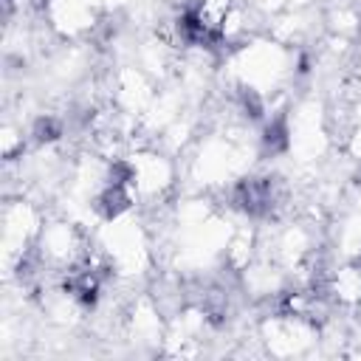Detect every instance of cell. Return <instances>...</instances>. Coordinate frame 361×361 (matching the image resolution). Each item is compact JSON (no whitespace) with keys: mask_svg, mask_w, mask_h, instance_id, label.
I'll use <instances>...</instances> for the list:
<instances>
[{"mask_svg":"<svg viewBox=\"0 0 361 361\" xmlns=\"http://www.w3.org/2000/svg\"><path fill=\"white\" fill-rule=\"evenodd\" d=\"M358 319H361V302H358Z\"/></svg>","mask_w":361,"mask_h":361,"instance_id":"30bf717a","label":"cell"},{"mask_svg":"<svg viewBox=\"0 0 361 361\" xmlns=\"http://www.w3.org/2000/svg\"><path fill=\"white\" fill-rule=\"evenodd\" d=\"M178 28L189 42H197V45H217L220 42V31L212 28L197 8H186L178 20Z\"/></svg>","mask_w":361,"mask_h":361,"instance_id":"7a4b0ae2","label":"cell"},{"mask_svg":"<svg viewBox=\"0 0 361 361\" xmlns=\"http://www.w3.org/2000/svg\"><path fill=\"white\" fill-rule=\"evenodd\" d=\"M240 104H243L245 116H251V118H259V116H262V99H259L257 90L243 87V90H240Z\"/></svg>","mask_w":361,"mask_h":361,"instance_id":"52a82bcc","label":"cell"},{"mask_svg":"<svg viewBox=\"0 0 361 361\" xmlns=\"http://www.w3.org/2000/svg\"><path fill=\"white\" fill-rule=\"evenodd\" d=\"M127 180H133V166L130 164H124V161H113V166H110V183H127Z\"/></svg>","mask_w":361,"mask_h":361,"instance_id":"9c48e42d","label":"cell"},{"mask_svg":"<svg viewBox=\"0 0 361 361\" xmlns=\"http://www.w3.org/2000/svg\"><path fill=\"white\" fill-rule=\"evenodd\" d=\"M59 135H62L59 118H54V116H39V118L34 121V138H37L39 144H51V141H56Z\"/></svg>","mask_w":361,"mask_h":361,"instance_id":"8992f818","label":"cell"},{"mask_svg":"<svg viewBox=\"0 0 361 361\" xmlns=\"http://www.w3.org/2000/svg\"><path fill=\"white\" fill-rule=\"evenodd\" d=\"M65 290L82 302V305H96L99 296V276L93 271H71L65 279Z\"/></svg>","mask_w":361,"mask_h":361,"instance_id":"3957f363","label":"cell"},{"mask_svg":"<svg viewBox=\"0 0 361 361\" xmlns=\"http://www.w3.org/2000/svg\"><path fill=\"white\" fill-rule=\"evenodd\" d=\"M231 206L248 217H262L274 206V180L271 178H243L231 189Z\"/></svg>","mask_w":361,"mask_h":361,"instance_id":"6da1fadb","label":"cell"},{"mask_svg":"<svg viewBox=\"0 0 361 361\" xmlns=\"http://www.w3.org/2000/svg\"><path fill=\"white\" fill-rule=\"evenodd\" d=\"M206 313H209V319H212L214 324H220L223 316H226V299H223L220 293H212L209 302H206Z\"/></svg>","mask_w":361,"mask_h":361,"instance_id":"ba28073f","label":"cell"},{"mask_svg":"<svg viewBox=\"0 0 361 361\" xmlns=\"http://www.w3.org/2000/svg\"><path fill=\"white\" fill-rule=\"evenodd\" d=\"M130 209V195L124 192L121 183H110L99 197H96V212L104 220H116L118 214H124Z\"/></svg>","mask_w":361,"mask_h":361,"instance_id":"277c9868","label":"cell"},{"mask_svg":"<svg viewBox=\"0 0 361 361\" xmlns=\"http://www.w3.org/2000/svg\"><path fill=\"white\" fill-rule=\"evenodd\" d=\"M288 144H290L288 121H285V118H274V121L265 127V135H262V147H265V152H271V155L285 152Z\"/></svg>","mask_w":361,"mask_h":361,"instance_id":"5b68a950","label":"cell"}]
</instances>
